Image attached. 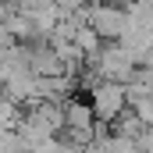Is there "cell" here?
<instances>
[{"instance_id":"2","label":"cell","mask_w":153,"mask_h":153,"mask_svg":"<svg viewBox=\"0 0 153 153\" xmlns=\"http://www.w3.org/2000/svg\"><path fill=\"white\" fill-rule=\"evenodd\" d=\"M61 114H64V125L68 128H93V107H89V100L82 103V100H68V103H61Z\"/></svg>"},{"instance_id":"1","label":"cell","mask_w":153,"mask_h":153,"mask_svg":"<svg viewBox=\"0 0 153 153\" xmlns=\"http://www.w3.org/2000/svg\"><path fill=\"white\" fill-rule=\"evenodd\" d=\"M89 107H93V117L96 121H111L114 114H121L128 107V96H125V82H114V78H96L89 85Z\"/></svg>"}]
</instances>
